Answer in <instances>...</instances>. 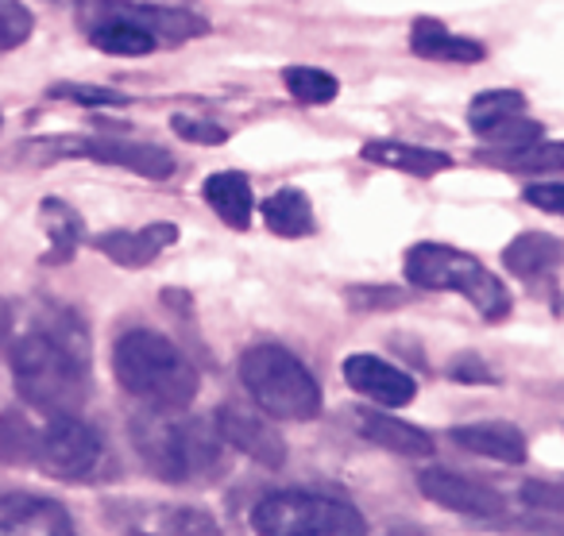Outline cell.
<instances>
[{"instance_id": "obj_1", "label": "cell", "mask_w": 564, "mask_h": 536, "mask_svg": "<svg viewBox=\"0 0 564 536\" xmlns=\"http://www.w3.org/2000/svg\"><path fill=\"white\" fill-rule=\"evenodd\" d=\"M12 382L24 405L51 413H82L89 397V343L74 313L51 309L12 340Z\"/></svg>"}, {"instance_id": "obj_2", "label": "cell", "mask_w": 564, "mask_h": 536, "mask_svg": "<svg viewBox=\"0 0 564 536\" xmlns=\"http://www.w3.org/2000/svg\"><path fill=\"white\" fill-rule=\"evenodd\" d=\"M132 444L151 474H159L163 482L186 486V482H209L225 471V459H220L225 440L217 425L202 417H171L163 409L135 413Z\"/></svg>"}, {"instance_id": "obj_3", "label": "cell", "mask_w": 564, "mask_h": 536, "mask_svg": "<svg viewBox=\"0 0 564 536\" xmlns=\"http://www.w3.org/2000/svg\"><path fill=\"white\" fill-rule=\"evenodd\" d=\"M112 371L135 402L163 413H182L202 390L197 367L151 328H132L120 336L112 348Z\"/></svg>"}, {"instance_id": "obj_4", "label": "cell", "mask_w": 564, "mask_h": 536, "mask_svg": "<svg viewBox=\"0 0 564 536\" xmlns=\"http://www.w3.org/2000/svg\"><path fill=\"white\" fill-rule=\"evenodd\" d=\"M240 382L267 417L294 420V425L322 417L325 397L317 379L294 351L279 343H251L240 355Z\"/></svg>"}, {"instance_id": "obj_5", "label": "cell", "mask_w": 564, "mask_h": 536, "mask_svg": "<svg viewBox=\"0 0 564 536\" xmlns=\"http://www.w3.org/2000/svg\"><path fill=\"white\" fill-rule=\"evenodd\" d=\"M402 274L417 289H445V294L468 297L479 317L491 325L510 317V289L468 251H456L448 243H414L402 259Z\"/></svg>"}, {"instance_id": "obj_6", "label": "cell", "mask_w": 564, "mask_h": 536, "mask_svg": "<svg viewBox=\"0 0 564 536\" xmlns=\"http://www.w3.org/2000/svg\"><path fill=\"white\" fill-rule=\"evenodd\" d=\"M251 528L263 536H360L368 533V521L340 497L279 490L251 510Z\"/></svg>"}, {"instance_id": "obj_7", "label": "cell", "mask_w": 564, "mask_h": 536, "mask_svg": "<svg viewBox=\"0 0 564 536\" xmlns=\"http://www.w3.org/2000/svg\"><path fill=\"white\" fill-rule=\"evenodd\" d=\"M109 463L101 433L89 428L78 413H51L43 425H35L32 467L58 482H94L101 467Z\"/></svg>"}, {"instance_id": "obj_8", "label": "cell", "mask_w": 564, "mask_h": 536, "mask_svg": "<svg viewBox=\"0 0 564 536\" xmlns=\"http://www.w3.org/2000/svg\"><path fill=\"white\" fill-rule=\"evenodd\" d=\"M40 151H55V155H78L89 163H109L120 171H132L140 178L166 182L174 174V155L155 143L124 140V135H86V140H47L35 143Z\"/></svg>"}, {"instance_id": "obj_9", "label": "cell", "mask_w": 564, "mask_h": 536, "mask_svg": "<svg viewBox=\"0 0 564 536\" xmlns=\"http://www.w3.org/2000/svg\"><path fill=\"white\" fill-rule=\"evenodd\" d=\"M417 490H422L430 502H437L441 510H453V513H460V517L491 521V517H502V510H507L499 490L484 486V482L468 479V474L448 471V467H425V471L417 474Z\"/></svg>"}, {"instance_id": "obj_10", "label": "cell", "mask_w": 564, "mask_h": 536, "mask_svg": "<svg viewBox=\"0 0 564 536\" xmlns=\"http://www.w3.org/2000/svg\"><path fill=\"white\" fill-rule=\"evenodd\" d=\"M213 425H217L220 440H225L228 448H236L240 456H248L251 463H259V467H271L274 471V467H282L286 456H291L286 440H282L259 413L240 409V405H220Z\"/></svg>"}, {"instance_id": "obj_11", "label": "cell", "mask_w": 564, "mask_h": 536, "mask_svg": "<svg viewBox=\"0 0 564 536\" xmlns=\"http://www.w3.org/2000/svg\"><path fill=\"white\" fill-rule=\"evenodd\" d=\"M74 517L63 502L43 494H0V536H70Z\"/></svg>"}, {"instance_id": "obj_12", "label": "cell", "mask_w": 564, "mask_h": 536, "mask_svg": "<svg viewBox=\"0 0 564 536\" xmlns=\"http://www.w3.org/2000/svg\"><path fill=\"white\" fill-rule=\"evenodd\" d=\"M345 382L356 394H364L376 405H387V409H399V405H410L417 397L414 374H406L402 367L387 363V359H379V355H348Z\"/></svg>"}, {"instance_id": "obj_13", "label": "cell", "mask_w": 564, "mask_h": 536, "mask_svg": "<svg viewBox=\"0 0 564 536\" xmlns=\"http://www.w3.org/2000/svg\"><path fill=\"white\" fill-rule=\"evenodd\" d=\"M97 9L112 12V17H124L132 24H140L143 32H151L159 40V47H174V43L197 40V35L209 32L202 17L182 9H159V4H135V0H94Z\"/></svg>"}, {"instance_id": "obj_14", "label": "cell", "mask_w": 564, "mask_h": 536, "mask_svg": "<svg viewBox=\"0 0 564 536\" xmlns=\"http://www.w3.org/2000/svg\"><path fill=\"white\" fill-rule=\"evenodd\" d=\"M174 240H178V228L166 225V220H155V225H143V228H135V232L117 228V232L97 236V251H101L105 259H112L117 266L140 271V266L155 263Z\"/></svg>"}, {"instance_id": "obj_15", "label": "cell", "mask_w": 564, "mask_h": 536, "mask_svg": "<svg viewBox=\"0 0 564 536\" xmlns=\"http://www.w3.org/2000/svg\"><path fill=\"white\" fill-rule=\"evenodd\" d=\"M82 24L89 28V43L105 55H117V58H143L151 51H159V40L151 32H143L140 24L124 17H112V12L97 9L94 0H89L86 9H82Z\"/></svg>"}, {"instance_id": "obj_16", "label": "cell", "mask_w": 564, "mask_h": 536, "mask_svg": "<svg viewBox=\"0 0 564 536\" xmlns=\"http://www.w3.org/2000/svg\"><path fill=\"white\" fill-rule=\"evenodd\" d=\"M356 425L360 433L368 436L371 444L379 448L394 451V456H406V459H430L437 451L433 436L417 425H406V420L391 417V413H376V409H360L356 413Z\"/></svg>"}, {"instance_id": "obj_17", "label": "cell", "mask_w": 564, "mask_h": 536, "mask_svg": "<svg viewBox=\"0 0 564 536\" xmlns=\"http://www.w3.org/2000/svg\"><path fill=\"white\" fill-rule=\"evenodd\" d=\"M460 448L471 456L495 459V463H525V436L522 428L507 425V420H476V425H456L453 433Z\"/></svg>"}, {"instance_id": "obj_18", "label": "cell", "mask_w": 564, "mask_h": 536, "mask_svg": "<svg viewBox=\"0 0 564 536\" xmlns=\"http://www.w3.org/2000/svg\"><path fill=\"white\" fill-rule=\"evenodd\" d=\"M360 158H368V163H376V166H391V171L410 174V178H433V174L453 166V158H448L445 151L417 147V143H394V140L364 143Z\"/></svg>"}, {"instance_id": "obj_19", "label": "cell", "mask_w": 564, "mask_h": 536, "mask_svg": "<svg viewBox=\"0 0 564 536\" xmlns=\"http://www.w3.org/2000/svg\"><path fill=\"white\" fill-rule=\"evenodd\" d=\"M205 205L225 220L228 228L243 232L251 225V212H256V194H251V182L240 171H220L205 178Z\"/></svg>"}, {"instance_id": "obj_20", "label": "cell", "mask_w": 564, "mask_h": 536, "mask_svg": "<svg viewBox=\"0 0 564 536\" xmlns=\"http://www.w3.org/2000/svg\"><path fill=\"white\" fill-rule=\"evenodd\" d=\"M410 51H414L417 58H430V63H479V58L487 55L476 40L448 32V28L437 24V20H414Z\"/></svg>"}, {"instance_id": "obj_21", "label": "cell", "mask_w": 564, "mask_h": 536, "mask_svg": "<svg viewBox=\"0 0 564 536\" xmlns=\"http://www.w3.org/2000/svg\"><path fill=\"white\" fill-rule=\"evenodd\" d=\"M564 263V243L545 232H522L507 243L502 251V266L518 278H541V274L556 271Z\"/></svg>"}, {"instance_id": "obj_22", "label": "cell", "mask_w": 564, "mask_h": 536, "mask_svg": "<svg viewBox=\"0 0 564 536\" xmlns=\"http://www.w3.org/2000/svg\"><path fill=\"white\" fill-rule=\"evenodd\" d=\"M259 212H263L267 228L282 240H302L314 232V205L299 186H282L279 194H271L259 205Z\"/></svg>"}, {"instance_id": "obj_23", "label": "cell", "mask_w": 564, "mask_h": 536, "mask_svg": "<svg viewBox=\"0 0 564 536\" xmlns=\"http://www.w3.org/2000/svg\"><path fill=\"white\" fill-rule=\"evenodd\" d=\"M40 220H43V232L51 236L47 263H70L74 251H78L82 240H86V225H82L78 209L58 201V197H47V201L40 205Z\"/></svg>"}, {"instance_id": "obj_24", "label": "cell", "mask_w": 564, "mask_h": 536, "mask_svg": "<svg viewBox=\"0 0 564 536\" xmlns=\"http://www.w3.org/2000/svg\"><path fill=\"white\" fill-rule=\"evenodd\" d=\"M282 81H286L299 105H329L340 94V81L329 70H317V66H286Z\"/></svg>"}, {"instance_id": "obj_25", "label": "cell", "mask_w": 564, "mask_h": 536, "mask_svg": "<svg viewBox=\"0 0 564 536\" xmlns=\"http://www.w3.org/2000/svg\"><path fill=\"white\" fill-rule=\"evenodd\" d=\"M479 140H484L487 147H495V155H510V151H525V147H533V143L545 140V128H541L538 120H525L522 112H518V117H507V120H499V124L484 128Z\"/></svg>"}, {"instance_id": "obj_26", "label": "cell", "mask_w": 564, "mask_h": 536, "mask_svg": "<svg viewBox=\"0 0 564 536\" xmlns=\"http://www.w3.org/2000/svg\"><path fill=\"white\" fill-rule=\"evenodd\" d=\"M522 109H525V97L518 94V89H487V94L471 97L468 124H471V132L479 135L484 128L499 124V120H507V117H518Z\"/></svg>"}, {"instance_id": "obj_27", "label": "cell", "mask_w": 564, "mask_h": 536, "mask_svg": "<svg viewBox=\"0 0 564 536\" xmlns=\"http://www.w3.org/2000/svg\"><path fill=\"white\" fill-rule=\"evenodd\" d=\"M35 425L20 409L0 413V463H32Z\"/></svg>"}, {"instance_id": "obj_28", "label": "cell", "mask_w": 564, "mask_h": 536, "mask_svg": "<svg viewBox=\"0 0 564 536\" xmlns=\"http://www.w3.org/2000/svg\"><path fill=\"white\" fill-rule=\"evenodd\" d=\"M47 97H55V101L86 105V109H120V105L132 101V97H124V94H120V89L82 86V81H55V86L47 89Z\"/></svg>"}, {"instance_id": "obj_29", "label": "cell", "mask_w": 564, "mask_h": 536, "mask_svg": "<svg viewBox=\"0 0 564 536\" xmlns=\"http://www.w3.org/2000/svg\"><path fill=\"white\" fill-rule=\"evenodd\" d=\"M35 17L24 0H0V51H17L32 40Z\"/></svg>"}, {"instance_id": "obj_30", "label": "cell", "mask_w": 564, "mask_h": 536, "mask_svg": "<svg viewBox=\"0 0 564 536\" xmlns=\"http://www.w3.org/2000/svg\"><path fill=\"white\" fill-rule=\"evenodd\" d=\"M495 163H502L507 171H564V143H533L525 151L499 155Z\"/></svg>"}, {"instance_id": "obj_31", "label": "cell", "mask_w": 564, "mask_h": 536, "mask_svg": "<svg viewBox=\"0 0 564 536\" xmlns=\"http://www.w3.org/2000/svg\"><path fill=\"white\" fill-rule=\"evenodd\" d=\"M171 128L178 140L186 143H202V147H217V143L228 140V132L220 124H209V120H194V117H171Z\"/></svg>"}, {"instance_id": "obj_32", "label": "cell", "mask_w": 564, "mask_h": 536, "mask_svg": "<svg viewBox=\"0 0 564 536\" xmlns=\"http://www.w3.org/2000/svg\"><path fill=\"white\" fill-rule=\"evenodd\" d=\"M525 205L541 212H561L564 217V182H533V186L522 189Z\"/></svg>"}, {"instance_id": "obj_33", "label": "cell", "mask_w": 564, "mask_h": 536, "mask_svg": "<svg viewBox=\"0 0 564 536\" xmlns=\"http://www.w3.org/2000/svg\"><path fill=\"white\" fill-rule=\"evenodd\" d=\"M448 374H453L456 382H487V386L495 382V374L484 371V367H479L476 359H456V363L448 367Z\"/></svg>"}]
</instances>
